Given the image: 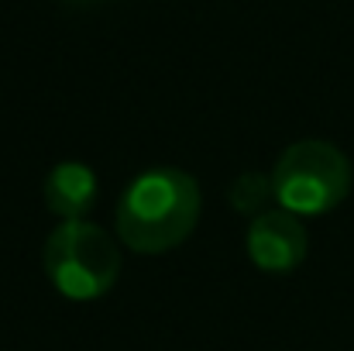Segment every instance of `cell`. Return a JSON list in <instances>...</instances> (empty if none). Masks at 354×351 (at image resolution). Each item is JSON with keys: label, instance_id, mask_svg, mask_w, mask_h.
<instances>
[{"label": "cell", "instance_id": "6da1fadb", "mask_svg": "<svg viewBox=\"0 0 354 351\" xmlns=\"http://www.w3.org/2000/svg\"><path fill=\"white\" fill-rule=\"evenodd\" d=\"M200 183L176 165H158L127 183L118 200L114 231L138 255H162L179 248L200 224Z\"/></svg>", "mask_w": 354, "mask_h": 351}, {"label": "cell", "instance_id": "7a4b0ae2", "mask_svg": "<svg viewBox=\"0 0 354 351\" xmlns=\"http://www.w3.org/2000/svg\"><path fill=\"white\" fill-rule=\"evenodd\" d=\"M272 193L275 204L296 217H324L341 207L351 193L354 169L351 159L320 138L292 141L272 165Z\"/></svg>", "mask_w": 354, "mask_h": 351}, {"label": "cell", "instance_id": "3957f363", "mask_svg": "<svg viewBox=\"0 0 354 351\" xmlns=\"http://www.w3.org/2000/svg\"><path fill=\"white\" fill-rule=\"evenodd\" d=\"M41 265L59 296L73 303H93L118 282L120 248L93 221H59L45 237Z\"/></svg>", "mask_w": 354, "mask_h": 351}, {"label": "cell", "instance_id": "277c9868", "mask_svg": "<svg viewBox=\"0 0 354 351\" xmlns=\"http://www.w3.org/2000/svg\"><path fill=\"white\" fill-rule=\"evenodd\" d=\"M244 251L251 265L261 269L265 276H289L303 265L310 251V234H306L303 217L275 207V210L251 217L248 234H244Z\"/></svg>", "mask_w": 354, "mask_h": 351}, {"label": "cell", "instance_id": "5b68a950", "mask_svg": "<svg viewBox=\"0 0 354 351\" xmlns=\"http://www.w3.org/2000/svg\"><path fill=\"white\" fill-rule=\"evenodd\" d=\"M41 193H45V207L59 221H86V214L97 207L100 183H97V172L90 165L59 162V165L48 169Z\"/></svg>", "mask_w": 354, "mask_h": 351}, {"label": "cell", "instance_id": "8992f818", "mask_svg": "<svg viewBox=\"0 0 354 351\" xmlns=\"http://www.w3.org/2000/svg\"><path fill=\"white\" fill-rule=\"evenodd\" d=\"M227 200H231V207H234L237 214H244V217L265 214L268 210V200H275L272 176H265V172H241L234 183H231V190H227Z\"/></svg>", "mask_w": 354, "mask_h": 351}, {"label": "cell", "instance_id": "52a82bcc", "mask_svg": "<svg viewBox=\"0 0 354 351\" xmlns=\"http://www.w3.org/2000/svg\"><path fill=\"white\" fill-rule=\"evenodd\" d=\"M69 3H97V0H69Z\"/></svg>", "mask_w": 354, "mask_h": 351}]
</instances>
